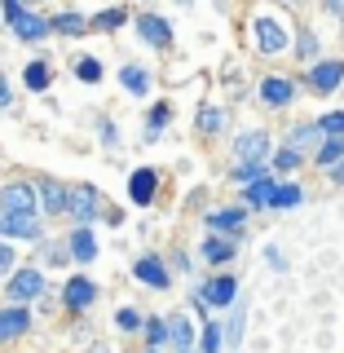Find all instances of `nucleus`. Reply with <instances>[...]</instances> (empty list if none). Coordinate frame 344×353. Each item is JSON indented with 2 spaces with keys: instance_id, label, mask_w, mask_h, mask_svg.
<instances>
[{
  "instance_id": "nucleus-1",
  "label": "nucleus",
  "mask_w": 344,
  "mask_h": 353,
  "mask_svg": "<svg viewBox=\"0 0 344 353\" xmlns=\"http://www.w3.org/2000/svg\"><path fill=\"white\" fill-rule=\"evenodd\" d=\"M0 212L36 216L40 212V190L31 181H5V185H0Z\"/></svg>"
},
{
  "instance_id": "nucleus-2",
  "label": "nucleus",
  "mask_w": 344,
  "mask_h": 353,
  "mask_svg": "<svg viewBox=\"0 0 344 353\" xmlns=\"http://www.w3.org/2000/svg\"><path fill=\"white\" fill-rule=\"evenodd\" d=\"M66 216H71L75 225H88V221L102 216V194H97V185H71V194H66Z\"/></svg>"
},
{
  "instance_id": "nucleus-3",
  "label": "nucleus",
  "mask_w": 344,
  "mask_h": 353,
  "mask_svg": "<svg viewBox=\"0 0 344 353\" xmlns=\"http://www.w3.org/2000/svg\"><path fill=\"white\" fill-rule=\"evenodd\" d=\"M5 292H9V301L14 305H31L36 301V296H44V274L40 270H14V279L5 283Z\"/></svg>"
},
{
  "instance_id": "nucleus-4",
  "label": "nucleus",
  "mask_w": 344,
  "mask_h": 353,
  "mask_svg": "<svg viewBox=\"0 0 344 353\" xmlns=\"http://www.w3.org/2000/svg\"><path fill=\"white\" fill-rule=\"evenodd\" d=\"M305 84L314 88V93H336L344 84V62L340 58H327V62H314L305 71Z\"/></svg>"
},
{
  "instance_id": "nucleus-5",
  "label": "nucleus",
  "mask_w": 344,
  "mask_h": 353,
  "mask_svg": "<svg viewBox=\"0 0 344 353\" xmlns=\"http://www.w3.org/2000/svg\"><path fill=\"white\" fill-rule=\"evenodd\" d=\"M252 31H256V49L265 53V58H274V53H283L287 44H292V40H287V27H283L279 18H270V14L256 18V27H252Z\"/></svg>"
},
{
  "instance_id": "nucleus-6",
  "label": "nucleus",
  "mask_w": 344,
  "mask_h": 353,
  "mask_svg": "<svg viewBox=\"0 0 344 353\" xmlns=\"http://www.w3.org/2000/svg\"><path fill=\"white\" fill-rule=\"evenodd\" d=\"M31 331V309L27 305H5L0 309V345H14Z\"/></svg>"
},
{
  "instance_id": "nucleus-7",
  "label": "nucleus",
  "mask_w": 344,
  "mask_h": 353,
  "mask_svg": "<svg viewBox=\"0 0 344 353\" xmlns=\"http://www.w3.org/2000/svg\"><path fill=\"white\" fill-rule=\"evenodd\" d=\"M199 301L212 305V309H230L239 301V279L234 274H221V279H212L208 287H199Z\"/></svg>"
},
{
  "instance_id": "nucleus-8",
  "label": "nucleus",
  "mask_w": 344,
  "mask_h": 353,
  "mask_svg": "<svg viewBox=\"0 0 344 353\" xmlns=\"http://www.w3.org/2000/svg\"><path fill=\"white\" fill-rule=\"evenodd\" d=\"M93 301H97V283H93V279H84V274L66 279V287H62V305L71 309V314H84Z\"/></svg>"
},
{
  "instance_id": "nucleus-9",
  "label": "nucleus",
  "mask_w": 344,
  "mask_h": 353,
  "mask_svg": "<svg viewBox=\"0 0 344 353\" xmlns=\"http://www.w3.org/2000/svg\"><path fill=\"white\" fill-rule=\"evenodd\" d=\"M36 190H40V212L44 216H66V194L71 190H66L58 176H40Z\"/></svg>"
},
{
  "instance_id": "nucleus-10",
  "label": "nucleus",
  "mask_w": 344,
  "mask_h": 353,
  "mask_svg": "<svg viewBox=\"0 0 344 353\" xmlns=\"http://www.w3.org/2000/svg\"><path fill=\"white\" fill-rule=\"evenodd\" d=\"M265 154H270V132H261V128L243 132V137L234 141V159L239 163H261Z\"/></svg>"
},
{
  "instance_id": "nucleus-11",
  "label": "nucleus",
  "mask_w": 344,
  "mask_h": 353,
  "mask_svg": "<svg viewBox=\"0 0 344 353\" xmlns=\"http://www.w3.org/2000/svg\"><path fill=\"white\" fill-rule=\"evenodd\" d=\"M0 239H27V243H40V221L36 216H14V212H0Z\"/></svg>"
},
{
  "instance_id": "nucleus-12",
  "label": "nucleus",
  "mask_w": 344,
  "mask_h": 353,
  "mask_svg": "<svg viewBox=\"0 0 344 353\" xmlns=\"http://www.w3.org/2000/svg\"><path fill=\"white\" fill-rule=\"evenodd\" d=\"M137 36L150 44V49H168L172 44V27L159 14H137Z\"/></svg>"
},
{
  "instance_id": "nucleus-13",
  "label": "nucleus",
  "mask_w": 344,
  "mask_h": 353,
  "mask_svg": "<svg viewBox=\"0 0 344 353\" xmlns=\"http://www.w3.org/2000/svg\"><path fill=\"white\" fill-rule=\"evenodd\" d=\"M132 274H137V283L154 287V292L172 287V279H168V265H163L159 256H137V265H132Z\"/></svg>"
},
{
  "instance_id": "nucleus-14",
  "label": "nucleus",
  "mask_w": 344,
  "mask_h": 353,
  "mask_svg": "<svg viewBox=\"0 0 344 353\" xmlns=\"http://www.w3.org/2000/svg\"><path fill=\"white\" fill-rule=\"evenodd\" d=\"M243 225H247V212H243V208H216V212H208V230H221L225 239L243 234Z\"/></svg>"
},
{
  "instance_id": "nucleus-15",
  "label": "nucleus",
  "mask_w": 344,
  "mask_h": 353,
  "mask_svg": "<svg viewBox=\"0 0 344 353\" xmlns=\"http://www.w3.org/2000/svg\"><path fill=\"white\" fill-rule=\"evenodd\" d=\"M323 128H318V119H309V124H296L292 132H287V146H292V150H301V154H309V150H314L318 154V146H323Z\"/></svg>"
},
{
  "instance_id": "nucleus-16",
  "label": "nucleus",
  "mask_w": 344,
  "mask_h": 353,
  "mask_svg": "<svg viewBox=\"0 0 344 353\" xmlns=\"http://www.w3.org/2000/svg\"><path fill=\"white\" fill-rule=\"evenodd\" d=\"M296 97V84L283 80V75H270V80H261V102L265 106H292Z\"/></svg>"
},
{
  "instance_id": "nucleus-17",
  "label": "nucleus",
  "mask_w": 344,
  "mask_h": 353,
  "mask_svg": "<svg viewBox=\"0 0 344 353\" xmlns=\"http://www.w3.org/2000/svg\"><path fill=\"white\" fill-rule=\"evenodd\" d=\"M9 27H14V36L18 40H44V36H49V18H40V14H27V9H22V14L14 18V22H9Z\"/></svg>"
},
{
  "instance_id": "nucleus-18",
  "label": "nucleus",
  "mask_w": 344,
  "mask_h": 353,
  "mask_svg": "<svg viewBox=\"0 0 344 353\" xmlns=\"http://www.w3.org/2000/svg\"><path fill=\"white\" fill-rule=\"evenodd\" d=\"M168 340H172V353H194V331L185 314H168Z\"/></svg>"
},
{
  "instance_id": "nucleus-19",
  "label": "nucleus",
  "mask_w": 344,
  "mask_h": 353,
  "mask_svg": "<svg viewBox=\"0 0 344 353\" xmlns=\"http://www.w3.org/2000/svg\"><path fill=\"white\" fill-rule=\"evenodd\" d=\"M66 252H71V261L88 265V261L97 256V239H93V230H88V225H80L71 239H66Z\"/></svg>"
},
{
  "instance_id": "nucleus-20",
  "label": "nucleus",
  "mask_w": 344,
  "mask_h": 353,
  "mask_svg": "<svg viewBox=\"0 0 344 353\" xmlns=\"http://www.w3.org/2000/svg\"><path fill=\"white\" fill-rule=\"evenodd\" d=\"M199 252H203V261H208V265H225V261H234V252H239V248H234V239H225V234H208Z\"/></svg>"
},
{
  "instance_id": "nucleus-21",
  "label": "nucleus",
  "mask_w": 344,
  "mask_h": 353,
  "mask_svg": "<svg viewBox=\"0 0 344 353\" xmlns=\"http://www.w3.org/2000/svg\"><path fill=\"white\" fill-rule=\"evenodd\" d=\"M154 181H159V172H154V168H137V172L128 176V194L137 199L141 208H146L150 199H154Z\"/></svg>"
},
{
  "instance_id": "nucleus-22",
  "label": "nucleus",
  "mask_w": 344,
  "mask_h": 353,
  "mask_svg": "<svg viewBox=\"0 0 344 353\" xmlns=\"http://www.w3.org/2000/svg\"><path fill=\"white\" fill-rule=\"evenodd\" d=\"M49 80H53L49 62H27V66H22V84H27L31 93H44V88H49Z\"/></svg>"
},
{
  "instance_id": "nucleus-23",
  "label": "nucleus",
  "mask_w": 344,
  "mask_h": 353,
  "mask_svg": "<svg viewBox=\"0 0 344 353\" xmlns=\"http://www.w3.org/2000/svg\"><path fill=\"white\" fill-rule=\"evenodd\" d=\"M305 203V190L296 181H283V185H274V203L270 208H279V212H287V208H301Z\"/></svg>"
},
{
  "instance_id": "nucleus-24",
  "label": "nucleus",
  "mask_w": 344,
  "mask_h": 353,
  "mask_svg": "<svg viewBox=\"0 0 344 353\" xmlns=\"http://www.w3.org/2000/svg\"><path fill=\"white\" fill-rule=\"evenodd\" d=\"M274 176H261L256 185H247V190H243V199H247V208H270L274 203Z\"/></svg>"
},
{
  "instance_id": "nucleus-25",
  "label": "nucleus",
  "mask_w": 344,
  "mask_h": 353,
  "mask_svg": "<svg viewBox=\"0 0 344 353\" xmlns=\"http://www.w3.org/2000/svg\"><path fill=\"white\" fill-rule=\"evenodd\" d=\"M49 27L62 31L66 40H80L84 31H88V18H80V14H58V18H49Z\"/></svg>"
},
{
  "instance_id": "nucleus-26",
  "label": "nucleus",
  "mask_w": 344,
  "mask_h": 353,
  "mask_svg": "<svg viewBox=\"0 0 344 353\" xmlns=\"http://www.w3.org/2000/svg\"><path fill=\"white\" fill-rule=\"evenodd\" d=\"M261 176H270V172H265V163H234V172H230V181H234L239 190H247V185H256Z\"/></svg>"
},
{
  "instance_id": "nucleus-27",
  "label": "nucleus",
  "mask_w": 344,
  "mask_h": 353,
  "mask_svg": "<svg viewBox=\"0 0 344 353\" xmlns=\"http://www.w3.org/2000/svg\"><path fill=\"white\" fill-rule=\"evenodd\" d=\"M119 84H124L128 93H150V75H146V66H124V71H119Z\"/></svg>"
},
{
  "instance_id": "nucleus-28",
  "label": "nucleus",
  "mask_w": 344,
  "mask_h": 353,
  "mask_svg": "<svg viewBox=\"0 0 344 353\" xmlns=\"http://www.w3.org/2000/svg\"><path fill=\"white\" fill-rule=\"evenodd\" d=\"M194 128L199 132H221V128H225V110H221V106H203L194 115Z\"/></svg>"
},
{
  "instance_id": "nucleus-29",
  "label": "nucleus",
  "mask_w": 344,
  "mask_h": 353,
  "mask_svg": "<svg viewBox=\"0 0 344 353\" xmlns=\"http://www.w3.org/2000/svg\"><path fill=\"white\" fill-rule=\"evenodd\" d=\"M318 163H323V168H336V163L344 159V137H327L323 146H318V154H314Z\"/></svg>"
},
{
  "instance_id": "nucleus-30",
  "label": "nucleus",
  "mask_w": 344,
  "mask_h": 353,
  "mask_svg": "<svg viewBox=\"0 0 344 353\" xmlns=\"http://www.w3.org/2000/svg\"><path fill=\"white\" fill-rule=\"evenodd\" d=\"M172 119V106L168 102H154V110H150V124H146V141H159V132H163V124Z\"/></svg>"
},
{
  "instance_id": "nucleus-31",
  "label": "nucleus",
  "mask_w": 344,
  "mask_h": 353,
  "mask_svg": "<svg viewBox=\"0 0 344 353\" xmlns=\"http://www.w3.org/2000/svg\"><path fill=\"white\" fill-rule=\"evenodd\" d=\"M301 163H305L301 150H292V146H279V150H274V172H292V168H301Z\"/></svg>"
},
{
  "instance_id": "nucleus-32",
  "label": "nucleus",
  "mask_w": 344,
  "mask_h": 353,
  "mask_svg": "<svg viewBox=\"0 0 344 353\" xmlns=\"http://www.w3.org/2000/svg\"><path fill=\"white\" fill-rule=\"evenodd\" d=\"M124 22H128V9H106V14L93 18V27H97V31H119Z\"/></svg>"
},
{
  "instance_id": "nucleus-33",
  "label": "nucleus",
  "mask_w": 344,
  "mask_h": 353,
  "mask_svg": "<svg viewBox=\"0 0 344 353\" xmlns=\"http://www.w3.org/2000/svg\"><path fill=\"white\" fill-rule=\"evenodd\" d=\"M146 340H150V349H159L163 340H168V318H146Z\"/></svg>"
},
{
  "instance_id": "nucleus-34",
  "label": "nucleus",
  "mask_w": 344,
  "mask_h": 353,
  "mask_svg": "<svg viewBox=\"0 0 344 353\" xmlns=\"http://www.w3.org/2000/svg\"><path fill=\"white\" fill-rule=\"evenodd\" d=\"M75 75H80L84 84H97V80H102V62H97V58H80V62H75Z\"/></svg>"
},
{
  "instance_id": "nucleus-35",
  "label": "nucleus",
  "mask_w": 344,
  "mask_h": 353,
  "mask_svg": "<svg viewBox=\"0 0 344 353\" xmlns=\"http://www.w3.org/2000/svg\"><path fill=\"white\" fill-rule=\"evenodd\" d=\"M318 128H323V137H344V110L323 115V119H318Z\"/></svg>"
},
{
  "instance_id": "nucleus-36",
  "label": "nucleus",
  "mask_w": 344,
  "mask_h": 353,
  "mask_svg": "<svg viewBox=\"0 0 344 353\" xmlns=\"http://www.w3.org/2000/svg\"><path fill=\"white\" fill-rule=\"evenodd\" d=\"M243 318H247V309L234 301V314H230V327H225V340H230V345H239V340H243Z\"/></svg>"
},
{
  "instance_id": "nucleus-37",
  "label": "nucleus",
  "mask_w": 344,
  "mask_h": 353,
  "mask_svg": "<svg viewBox=\"0 0 344 353\" xmlns=\"http://www.w3.org/2000/svg\"><path fill=\"white\" fill-rule=\"evenodd\" d=\"M115 323H119V331H137V327H146V318H141L132 305H124V309L115 314Z\"/></svg>"
},
{
  "instance_id": "nucleus-38",
  "label": "nucleus",
  "mask_w": 344,
  "mask_h": 353,
  "mask_svg": "<svg viewBox=\"0 0 344 353\" xmlns=\"http://www.w3.org/2000/svg\"><path fill=\"white\" fill-rule=\"evenodd\" d=\"M221 349V327L216 323H208L203 327V336H199V353H216Z\"/></svg>"
},
{
  "instance_id": "nucleus-39",
  "label": "nucleus",
  "mask_w": 344,
  "mask_h": 353,
  "mask_svg": "<svg viewBox=\"0 0 344 353\" xmlns=\"http://www.w3.org/2000/svg\"><path fill=\"white\" fill-rule=\"evenodd\" d=\"M296 53H301L305 62L318 58V36H314V31H301V40H296Z\"/></svg>"
},
{
  "instance_id": "nucleus-40",
  "label": "nucleus",
  "mask_w": 344,
  "mask_h": 353,
  "mask_svg": "<svg viewBox=\"0 0 344 353\" xmlns=\"http://www.w3.org/2000/svg\"><path fill=\"white\" fill-rule=\"evenodd\" d=\"M5 274H14V248L0 239V279H5Z\"/></svg>"
},
{
  "instance_id": "nucleus-41",
  "label": "nucleus",
  "mask_w": 344,
  "mask_h": 353,
  "mask_svg": "<svg viewBox=\"0 0 344 353\" xmlns=\"http://www.w3.org/2000/svg\"><path fill=\"white\" fill-rule=\"evenodd\" d=\"M0 5H5V18H9V22L22 14V0H0Z\"/></svg>"
},
{
  "instance_id": "nucleus-42",
  "label": "nucleus",
  "mask_w": 344,
  "mask_h": 353,
  "mask_svg": "<svg viewBox=\"0 0 344 353\" xmlns=\"http://www.w3.org/2000/svg\"><path fill=\"white\" fill-rule=\"evenodd\" d=\"M265 261L279 265V270H287V261H283V252H279V248H265Z\"/></svg>"
},
{
  "instance_id": "nucleus-43",
  "label": "nucleus",
  "mask_w": 344,
  "mask_h": 353,
  "mask_svg": "<svg viewBox=\"0 0 344 353\" xmlns=\"http://www.w3.org/2000/svg\"><path fill=\"white\" fill-rule=\"evenodd\" d=\"M323 9H327V14H336V18H344V0H323Z\"/></svg>"
},
{
  "instance_id": "nucleus-44",
  "label": "nucleus",
  "mask_w": 344,
  "mask_h": 353,
  "mask_svg": "<svg viewBox=\"0 0 344 353\" xmlns=\"http://www.w3.org/2000/svg\"><path fill=\"white\" fill-rule=\"evenodd\" d=\"M331 181H336V185H344V159L336 163V168H331Z\"/></svg>"
},
{
  "instance_id": "nucleus-45",
  "label": "nucleus",
  "mask_w": 344,
  "mask_h": 353,
  "mask_svg": "<svg viewBox=\"0 0 344 353\" xmlns=\"http://www.w3.org/2000/svg\"><path fill=\"white\" fill-rule=\"evenodd\" d=\"M0 106H9V80L0 75Z\"/></svg>"
},
{
  "instance_id": "nucleus-46",
  "label": "nucleus",
  "mask_w": 344,
  "mask_h": 353,
  "mask_svg": "<svg viewBox=\"0 0 344 353\" xmlns=\"http://www.w3.org/2000/svg\"><path fill=\"white\" fill-rule=\"evenodd\" d=\"M88 353H110V349H106V345H93V349H88Z\"/></svg>"
},
{
  "instance_id": "nucleus-47",
  "label": "nucleus",
  "mask_w": 344,
  "mask_h": 353,
  "mask_svg": "<svg viewBox=\"0 0 344 353\" xmlns=\"http://www.w3.org/2000/svg\"><path fill=\"white\" fill-rule=\"evenodd\" d=\"M146 353H163V349H146Z\"/></svg>"
},
{
  "instance_id": "nucleus-48",
  "label": "nucleus",
  "mask_w": 344,
  "mask_h": 353,
  "mask_svg": "<svg viewBox=\"0 0 344 353\" xmlns=\"http://www.w3.org/2000/svg\"><path fill=\"white\" fill-rule=\"evenodd\" d=\"M340 22H344V18H340Z\"/></svg>"
}]
</instances>
